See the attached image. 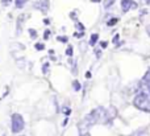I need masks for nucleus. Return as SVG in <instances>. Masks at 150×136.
<instances>
[{"mask_svg":"<svg viewBox=\"0 0 150 136\" xmlns=\"http://www.w3.org/2000/svg\"><path fill=\"white\" fill-rule=\"evenodd\" d=\"M76 28L79 29V31H82V32L84 31V25H83V24H80V23H78V24H76Z\"/></svg>","mask_w":150,"mask_h":136,"instance_id":"2eb2a0df","label":"nucleus"},{"mask_svg":"<svg viewBox=\"0 0 150 136\" xmlns=\"http://www.w3.org/2000/svg\"><path fill=\"white\" fill-rule=\"evenodd\" d=\"M29 33H30L32 38H36V37H37V32L34 31V29H29Z\"/></svg>","mask_w":150,"mask_h":136,"instance_id":"9b49d317","label":"nucleus"},{"mask_svg":"<svg viewBox=\"0 0 150 136\" xmlns=\"http://www.w3.org/2000/svg\"><path fill=\"white\" fill-rule=\"evenodd\" d=\"M117 21H119V20H117V19H111V20L108 21V25H109V26H113L115 24L117 23Z\"/></svg>","mask_w":150,"mask_h":136,"instance_id":"f8f14e48","label":"nucleus"},{"mask_svg":"<svg viewBox=\"0 0 150 136\" xmlns=\"http://www.w3.org/2000/svg\"><path fill=\"white\" fill-rule=\"evenodd\" d=\"M24 128V119L20 114H13L12 115V132L18 134L20 131H23Z\"/></svg>","mask_w":150,"mask_h":136,"instance_id":"7ed1b4c3","label":"nucleus"},{"mask_svg":"<svg viewBox=\"0 0 150 136\" xmlns=\"http://www.w3.org/2000/svg\"><path fill=\"white\" fill-rule=\"evenodd\" d=\"M107 120H108L107 119V111L103 110V108H96V110L91 111L88 115L84 116V119L78 124V128L80 131H87L91 126H93L98 122H107Z\"/></svg>","mask_w":150,"mask_h":136,"instance_id":"f03ea898","label":"nucleus"},{"mask_svg":"<svg viewBox=\"0 0 150 136\" xmlns=\"http://www.w3.org/2000/svg\"><path fill=\"white\" fill-rule=\"evenodd\" d=\"M58 41H62V42H67V37H58Z\"/></svg>","mask_w":150,"mask_h":136,"instance_id":"dca6fc26","label":"nucleus"},{"mask_svg":"<svg viewBox=\"0 0 150 136\" xmlns=\"http://www.w3.org/2000/svg\"><path fill=\"white\" fill-rule=\"evenodd\" d=\"M66 54H67V56H73V48L69 46L67 49H66Z\"/></svg>","mask_w":150,"mask_h":136,"instance_id":"ddd939ff","label":"nucleus"},{"mask_svg":"<svg viewBox=\"0 0 150 136\" xmlns=\"http://www.w3.org/2000/svg\"><path fill=\"white\" fill-rule=\"evenodd\" d=\"M63 113H65L66 115H69V114L71 113V110H70V108H69V107H65V108H63Z\"/></svg>","mask_w":150,"mask_h":136,"instance_id":"f3484780","label":"nucleus"},{"mask_svg":"<svg viewBox=\"0 0 150 136\" xmlns=\"http://www.w3.org/2000/svg\"><path fill=\"white\" fill-rule=\"evenodd\" d=\"M121 8L124 12H128L130 8H137V4H136L133 0H122L121 1Z\"/></svg>","mask_w":150,"mask_h":136,"instance_id":"20e7f679","label":"nucleus"},{"mask_svg":"<svg viewBox=\"0 0 150 136\" xmlns=\"http://www.w3.org/2000/svg\"><path fill=\"white\" fill-rule=\"evenodd\" d=\"M49 36H50V31H49V29H46V31H45V33H44V38L47 40V38H49Z\"/></svg>","mask_w":150,"mask_h":136,"instance_id":"4468645a","label":"nucleus"},{"mask_svg":"<svg viewBox=\"0 0 150 136\" xmlns=\"http://www.w3.org/2000/svg\"><path fill=\"white\" fill-rule=\"evenodd\" d=\"M146 4H150V0H146Z\"/></svg>","mask_w":150,"mask_h":136,"instance_id":"393cba45","label":"nucleus"},{"mask_svg":"<svg viewBox=\"0 0 150 136\" xmlns=\"http://www.w3.org/2000/svg\"><path fill=\"white\" fill-rule=\"evenodd\" d=\"M146 32H148V34L150 36V25H148V26H146Z\"/></svg>","mask_w":150,"mask_h":136,"instance_id":"412c9836","label":"nucleus"},{"mask_svg":"<svg viewBox=\"0 0 150 136\" xmlns=\"http://www.w3.org/2000/svg\"><path fill=\"white\" fill-rule=\"evenodd\" d=\"M1 1H3V4H4V5H8L11 1H12V0H1Z\"/></svg>","mask_w":150,"mask_h":136,"instance_id":"6ab92c4d","label":"nucleus"},{"mask_svg":"<svg viewBox=\"0 0 150 136\" xmlns=\"http://www.w3.org/2000/svg\"><path fill=\"white\" fill-rule=\"evenodd\" d=\"M37 7H38V8L41 7L42 11L45 12V11L47 9V0H41V1H38V3H37Z\"/></svg>","mask_w":150,"mask_h":136,"instance_id":"39448f33","label":"nucleus"},{"mask_svg":"<svg viewBox=\"0 0 150 136\" xmlns=\"http://www.w3.org/2000/svg\"><path fill=\"white\" fill-rule=\"evenodd\" d=\"M82 136H91V135H90V134H83Z\"/></svg>","mask_w":150,"mask_h":136,"instance_id":"b1692460","label":"nucleus"},{"mask_svg":"<svg viewBox=\"0 0 150 136\" xmlns=\"http://www.w3.org/2000/svg\"><path fill=\"white\" fill-rule=\"evenodd\" d=\"M36 49H37V50H44V49H45V45H44V44H40V42H37V44H36Z\"/></svg>","mask_w":150,"mask_h":136,"instance_id":"9d476101","label":"nucleus"},{"mask_svg":"<svg viewBox=\"0 0 150 136\" xmlns=\"http://www.w3.org/2000/svg\"><path fill=\"white\" fill-rule=\"evenodd\" d=\"M47 68H49V63H45V65H44V69H42V71H44V73H46V71H47Z\"/></svg>","mask_w":150,"mask_h":136,"instance_id":"a211bd4d","label":"nucleus"},{"mask_svg":"<svg viewBox=\"0 0 150 136\" xmlns=\"http://www.w3.org/2000/svg\"><path fill=\"white\" fill-rule=\"evenodd\" d=\"M101 48H103V49H104V48H107V45H108V42H107V41H104V42H101Z\"/></svg>","mask_w":150,"mask_h":136,"instance_id":"aec40b11","label":"nucleus"},{"mask_svg":"<svg viewBox=\"0 0 150 136\" xmlns=\"http://www.w3.org/2000/svg\"><path fill=\"white\" fill-rule=\"evenodd\" d=\"M91 1H93V3H99L100 0H91Z\"/></svg>","mask_w":150,"mask_h":136,"instance_id":"5701e85b","label":"nucleus"},{"mask_svg":"<svg viewBox=\"0 0 150 136\" xmlns=\"http://www.w3.org/2000/svg\"><path fill=\"white\" fill-rule=\"evenodd\" d=\"M133 105L141 111L150 113V69L146 71L138 85V90L133 99Z\"/></svg>","mask_w":150,"mask_h":136,"instance_id":"f257e3e1","label":"nucleus"},{"mask_svg":"<svg viewBox=\"0 0 150 136\" xmlns=\"http://www.w3.org/2000/svg\"><path fill=\"white\" fill-rule=\"evenodd\" d=\"M26 0H16V7L17 8H21L24 5V3H25Z\"/></svg>","mask_w":150,"mask_h":136,"instance_id":"1a4fd4ad","label":"nucleus"},{"mask_svg":"<svg viewBox=\"0 0 150 136\" xmlns=\"http://www.w3.org/2000/svg\"><path fill=\"white\" fill-rule=\"evenodd\" d=\"M98 38H99V34H92V36H91V38H90V45L91 46H93V45L96 44V41H98Z\"/></svg>","mask_w":150,"mask_h":136,"instance_id":"423d86ee","label":"nucleus"},{"mask_svg":"<svg viewBox=\"0 0 150 136\" xmlns=\"http://www.w3.org/2000/svg\"><path fill=\"white\" fill-rule=\"evenodd\" d=\"M86 77H87V78H91V73H90V71H87V73H86Z\"/></svg>","mask_w":150,"mask_h":136,"instance_id":"4be33fe9","label":"nucleus"},{"mask_svg":"<svg viewBox=\"0 0 150 136\" xmlns=\"http://www.w3.org/2000/svg\"><path fill=\"white\" fill-rule=\"evenodd\" d=\"M115 3V0H104V7L105 8H109L112 4Z\"/></svg>","mask_w":150,"mask_h":136,"instance_id":"0eeeda50","label":"nucleus"},{"mask_svg":"<svg viewBox=\"0 0 150 136\" xmlns=\"http://www.w3.org/2000/svg\"><path fill=\"white\" fill-rule=\"evenodd\" d=\"M73 86H74V90H75V91H79V90H80V83H79L78 81H74V82H73Z\"/></svg>","mask_w":150,"mask_h":136,"instance_id":"6e6552de","label":"nucleus"}]
</instances>
